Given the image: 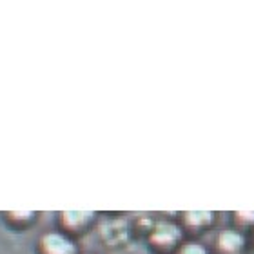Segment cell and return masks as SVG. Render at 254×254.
I'll return each mask as SVG.
<instances>
[{
  "instance_id": "obj_1",
  "label": "cell",
  "mask_w": 254,
  "mask_h": 254,
  "mask_svg": "<svg viewBox=\"0 0 254 254\" xmlns=\"http://www.w3.org/2000/svg\"><path fill=\"white\" fill-rule=\"evenodd\" d=\"M182 240V231L178 225L169 222H162L154 225V229L149 234V244L158 251H171L178 245Z\"/></svg>"
},
{
  "instance_id": "obj_2",
  "label": "cell",
  "mask_w": 254,
  "mask_h": 254,
  "mask_svg": "<svg viewBox=\"0 0 254 254\" xmlns=\"http://www.w3.org/2000/svg\"><path fill=\"white\" fill-rule=\"evenodd\" d=\"M245 249L244 234L236 229H225L218 234L216 238V253L218 254H242Z\"/></svg>"
},
{
  "instance_id": "obj_3",
  "label": "cell",
  "mask_w": 254,
  "mask_h": 254,
  "mask_svg": "<svg viewBox=\"0 0 254 254\" xmlns=\"http://www.w3.org/2000/svg\"><path fill=\"white\" fill-rule=\"evenodd\" d=\"M44 254H76L73 240H69L62 233H48L40 240Z\"/></svg>"
},
{
  "instance_id": "obj_4",
  "label": "cell",
  "mask_w": 254,
  "mask_h": 254,
  "mask_svg": "<svg viewBox=\"0 0 254 254\" xmlns=\"http://www.w3.org/2000/svg\"><path fill=\"white\" fill-rule=\"evenodd\" d=\"M214 216L211 211H187L184 212V223L189 231L200 233L203 229H207L212 223Z\"/></svg>"
},
{
  "instance_id": "obj_5",
  "label": "cell",
  "mask_w": 254,
  "mask_h": 254,
  "mask_svg": "<svg viewBox=\"0 0 254 254\" xmlns=\"http://www.w3.org/2000/svg\"><path fill=\"white\" fill-rule=\"evenodd\" d=\"M95 218L93 211H64L62 212V223L71 231H80Z\"/></svg>"
},
{
  "instance_id": "obj_6",
  "label": "cell",
  "mask_w": 254,
  "mask_h": 254,
  "mask_svg": "<svg viewBox=\"0 0 254 254\" xmlns=\"http://www.w3.org/2000/svg\"><path fill=\"white\" fill-rule=\"evenodd\" d=\"M234 223H236V231H249V229H254V211H234Z\"/></svg>"
},
{
  "instance_id": "obj_7",
  "label": "cell",
  "mask_w": 254,
  "mask_h": 254,
  "mask_svg": "<svg viewBox=\"0 0 254 254\" xmlns=\"http://www.w3.org/2000/svg\"><path fill=\"white\" fill-rule=\"evenodd\" d=\"M178 254H209V253H207L205 247L201 244H198V242H187V244H184L180 247Z\"/></svg>"
}]
</instances>
